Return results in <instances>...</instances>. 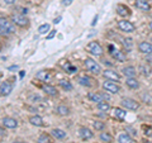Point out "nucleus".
<instances>
[{"label":"nucleus","instance_id":"nucleus-2","mask_svg":"<svg viewBox=\"0 0 152 143\" xmlns=\"http://www.w3.org/2000/svg\"><path fill=\"white\" fill-rule=\"evenodd\" d=\"M84 65H85V67H86V70L90 71L91 74H94V75H100L102 74V66L99 65L96 61L90 58V57L84 60Z\"/></svg>","mask_w":152,"mask_h":143},{"label":"nucleus","instance_id":"nucleus-12","mask_svg":"<svg viewBox=\"0 0 152 143\" xmlns=\"http://www.w3.org/2000/svg\"><path fill=\"white\" fill-rule=\"evenodd\" d=\"M103 76L105 77L107 80H110V81H117V82H119L121 81V75L117 72V71H113V70H105L103 71Z\"/></svg>","mask_w":152,"mask_h":143},{"label":"nucleus","instance_id":"nucleus-9","mask_svg":"<svg viewBox=\"0 0 152 143\" xmlns=\"http://www.w3.org/2000/svg\"><path fill=\"white\" fill-rule=\"evenodd\" d=\"M77 81L80 85H83V86H86V88H94L95 86V80L93 77H90L88 75H81L77 77Z\"/></svg>","mask_w":152,"mask_h":143},{"label":"nucleus","instance_id":"nucleus-10","mask_svg":"<svg viewBox=\"0 0 152 143\" xmlns=\"http://www.w3.org/2000/svg\"><path fill=\"white\" fill-rule=\"evenodd\" d=\"M36 79L42 81V82H50L52 80V75H51V71L48 70H41L36 74Z\"/></svg>","mask_w":152,"mask_h":143},{"label":"nucleus","instance_id":"nucleus-47","mask_svg":"<svg viewBox=\"0 0 152 143\" xmlns=\"http://www.w3.org/2000/svg\"><path fill=\"white\" fill-rule=\"evenodd\" d=\"M150 29H151V31H152V20H151V22H150Z\"/></svg>","mask_w":152,"mask_h":143},{"label":"nucleus","instance_id":"nucleus-35","mask_svg":"<svg viewBox=\"0 0 152 143\" xmlns=\"http://www.w3.org/2000/svg\"><path fill=\"white\" fill-rule=\"evenodd\" d=\"M140 70H141L142 75H145V76H148V75L151 74V69H150V67H146L145 65H141V66H140Z\"/></svg>","mask_w":152,"mask_h":143},{"label":"nucleus","instance_id":"nucleus-17","mask_svg":"<svg viewBox=\"0 0 152 143\" xmlns=\"http://www.w3.org/2000/svg\"><path fill=\"white\" fill-rule=\"evenodd\" d=\"M138 50L141 53L145 55H152V45L150 42H141L138 45Z\"/></svg>","mask_w":152,"mask_h":143},{"label":"nucleus","instance_id":"nucleus-33","mask_svg":"<svg viewBox=\"0 0 152 143\" xmlns=\"http://www.w3.org/2000/svg\"><path fill=\"white\" fill-rule=\"evenodd\" d=\"M122 45L124 46V48L129 51L132 48V39L131 38H122Z\"/></svg>","mask_w":152,"mask_h":143},{"label":"nucleus","instance_id":"nucleus-6","mask_svg":"<svg viewBox=\"0 0 152 143\" xmlns=\"http://www.w3.org/2000/svg\"><path fill=\"white\" fill-rule=\"evenodd\" d=\"M117 26H118V29L122 31L123 33H133L136 31V27L133 23H131L129 20H119L117 23Z\"/></svg>","mask_w":152,"mask_h":143},{"label":"nucleus","instance_id":"nucleus-28","mask_svg":"<svg viewBox=\"0 0 152 143\" xmlns=\"http://www.w3.org/2000/svg\"><path fill=\"white\" fill-rule=\"evenodd\" d=\"M126 84H127V86H128V88H129V89H133V90H136V89H138V88H140V82H138V81H137L134 77H127Z\"/></svg>","mask_w":152,"mask_h":143},{"label":"nucleus","instance_id":"nucleus-37","mask_svg":"<svg viewBox=\"0 0 152 143\" xmlns=\"http://www.w3.org/2000/svg\"><path fill=\"white\" fill-rule=\"evenodd\" d=\"M15 10H18L19 14H23V15H27L28 14V9L27 8H22V7H17Z\"/></svg>","mask_w":152,"mask_h":143},{"label":"nucleus","instance_id":"nucleus-7","mask_svg":"<svg viewBox=\"0 0 152 143\" xmlns=\"http://www.w3.org/2000/svg\"><path fill=\"white\" fill-rule=\"evenodd\" d=\"M103 89L105 90V91L110 93V94H118V93H121V86L117 82L110 81V80L104 81V82H103Z\"/></svg>","mask_w":152,"mask_h":143},{"label":"nucleus","instance_id":"nucleus-25","mask_svg":"<svg viewBox=\"0 0 152 143\" xmlns=\"http://www.w3.org/2000/svg\"><path fill=\"white\" fill-rule=\"evenodd\" d=\"M58 85H60V86L64 90H66V91H71V90L74 89L72 84H71L69 80H66V79H60V80H58Z\"/></svg>","mask_w":152,"mask_h":143},{"label":"nucleus","instance_id":"nucleus-18","mask_svg":"<svg viewBox=\"0 0 152 143\" xmlns=\"http://www.w3.org/2000/svg\"><path fill=\"white\" fill-rule=\"evenodd\" d=\"M28 122L34 127H43L45 125L43 119H42V117H39V115H31L28 118Z\"/></svg>","mask_w":152,"mask_h":143},{"label":"nucleus","instance_id":"nucleus-43","mask_svg":"<svg viewBox=\"0 0 152 143\" xmlns=\"http://www.w3.org/2000/svg\"><path fill=\"white\" fill-rule=\"evenodd\" d=\"M147 61H148V62H152V55H147Z\"/></svg>","mask_w":152,"mask_h":143},{"label":"nucleus","instance_id":"nucleus-31","mask_svg":"<svg viewBox=\"0 0 152 143\" xmlns=\"http://www.w3.org/2000/svg\"><path fill=\"white\" fill-rule=\"evenodd\" d=\"M98 110L99 112H104L107 113L108 110H110V104H109L108 101H102L98 104Z\"/></svg>","mask_w":152,"mask_h":143},{"label":"nucleus","instance_id":"nucleus-45","mask_svg":"<svg viewBox=\"0 0 152 143\" xmlns=\"http://www.w3.org/2000/svg\"><path fill=\"white\" fill-rule=\"evenodd\" d=\"M13 143H26L24 141H20V139H17V141H14Z\"/></svg>","mask_w":152,"mask_h":143},{"label":"nucleus","instance_id":"nucleus-8","mask_svg":"<svg viewBox=\"0 0 152 143\" xmlns=\"http://www.w3.org/2000/svg\"><path fill=\"white\" fill-rule=\"evenodd\" d=\"M121 105H122L123 108H124V109H128V110H137V109L140 108L138 101H136L134 99H129V98H124V99H122Z\"/></svg>","mask_w":152,"mask_h":143},{"label":"nucleus","instance_id":"nucleus-36","mask_svg":"<svg viewBox=\"0 0 152 143\" xmlns=\"http://www.w3.org/2000/svg\"><path fill=\"white\" fill-rule=\"evenodd\" d=\"M143 129H145V136H147V137H152V127H150V125H143Z\"/></svg>","mask_w":152,"mask_h":143},{"label":"nucleus","instance_id":"nucleus-38","mask_svg":"<svg viewBox=\"0 0 152 143\" xmlns=\"http://www.w3.org/2000/svg\"><path fill=\"white\" fill-rule=\"evenodd\" d=\"M100 94H102V96L104 99V101H109V100H110V96H109L107 93H100Z\"/></svg>","mask_w":152,"mask_h":143},{"label":"nucleus","instance_id":"nucleus-16","mask_svg":"<svg viewBox=\"0 0 152 143\" xmlns=\"http://www.w3.org/2000/svg\"><path fill=\"white\" fill-rule=\"evenodd\" d=\"M117 14H118V15H121V17H123V18L129 17L131 15V9L128 8L127 5L118 4V5H117Z\"/></svg>","mask_w":152,"mask_h":143},{"label":"nucleus","instance_id":"nucleus-30","mask_svg":"<svg viewBox=\"0 0 152 143\" xmlns=\"http://www.w3.org/2000/svg\"><path fill=\"white\" fill-rule=\"evenodd\" d=\"M62 65V63H61ZM62 69L65 70V72H67V74H75V72H77V69L75 67V66H72L70 62H66V65H62Z\"/></svg>","mask_w":152,"mask_h":143},{"label":"nucleus","instance_id":"nucleus-42","mask_svg":"<svg viewBox=\"0 0 152 143\" xmlns=\"http://www.w3.org/2000/svg\"><path fill=\"white\" fill-rule=\"evenodd\" d=\"M5 134H7V133H5V131H4L3 128H0V137H4Z\"/></svg>","mask_w":152,"mask_h":143},{"label":"nucleus","instance_id":"nucleus-32","mask_svg":"<svg viewBox=\"0 0 152 143\" xmlns=\"http://www.w3.org/2000/svg\"><path fill=\"white\" fill-rule=\"evenodd\" d=\"M50 31H51V26L48 23H45V24H42L38 28V33H39V34H46V33H48Z\"/></svg>","mask_w":152,"mask_h":143},{"label":"nucleus","instance_id":"nucleus-29","mask_svg":"<svg viewBox=\"0 0 152 143\" xmlns=\"http://www.w3.org/2000/svg\"><path fill=\"white\" fill-rule=\"evenodd\" d=\"M99 138H100V141L104 143H113V136L108 132H102Z\"/></svg>","mask_w":152,"mask_h":143},{"label":"nucleus","instance_id":"nucleus-13","mask_svg":"<svg viewBox=\"0 0 152 143\" xmlns=\"http://www.w3.org/2000/svg\"><path fill=\"white\" fill-rule=\"evenodd\" d=\"M79 136L81 139L84 141H89V139H91V138L94 137V133L89 129V128L86 127H80L79 128Z\"/></svg>","mask_w":152,"mask_h":143},{"label":"nucleus","instance_id":"nucleus-4","mask_svg":"<svg viewBox=\"0 0 152 143\" xmlns=\"http://www.w3.org/2000/svg\"><path fill=\"white\" fill-rule=\"evenodd\" d=\"M86 51L89 52L90 55H93L95 57H100L103 53H104V51H103V47L100 46V43L96 41H93V42H90V43L86 46Z\"/></svg>","mask_w":152,"mask_h":143},{"label":"nucleus","instance_id":"nucleus-19","mask_svg":"<svg viewBox=\"0 0 152 143\" xmlns=\"http://www.w3.org/2000/svg\"><path fill=\"white\" fill-rule=\"evenodd\" d=\"M122 74L126 76V77H134L137 74V70L133 67V66H126V67L122 69Z\"/></svg>","mask_w":152,"mask_h":143},{"label":"nucleus","instance_id":"nucleus-24","mask_svg":"<svg viewBox=\"0 0 152 143\" xmlns=\"http://www.w3.org/2000/svg\"><path fill=\"white\" fill-rule=\"evenodd\" d=\"M37 143H53V138H52L48 133H42V134L37 138Z\"/></svg>","mask_w":152,"mask_h":143},{"label":"nucleus","instance_id":"nucleus-46","mask_svg":"<svg viewBox=\"0 0 152 143\" xmlns=\"http://www.w3.org/2000/svg\"><path fill=\"white\" fill-rule=\"evenodd\" d=\"M18 69V66H10V67H9V70H17Z\"/></svg>","mask_w":152,"mask_h":143},{"label":"nucleus","instance_id":"nucleus-1","mask_svg":"<svg viewBox=\"0 0 152 143\" xmlns=\"http://www.w3.org/2000/svg\"><path fill=\"white\" fill-rule=\"evenodd\" d=\"M12 33H15L14 23L5 17H0V34L9 36V34H12Z\"/></svg>","mask_w":152,"mask_h":143},{"label":"nucleus","instance_id":"nucleus-48","mask_svg":"<svg viewBox=\"0 0 152 143\" xmlns=\"http://www.w3.org/2000/svg\"><path fill=\"white\" fill-rule=\"evenodd\" d=\"M151 41H152V39H151Z\"/></svg>","mask_w":152,"mask_h":143},{"label":"nucleus","instance_id":"nucleus-14","mask_svg":"<svg viewBox=\"0 0 152 143\" xmlns=\"http://www.w3.org/2000/svg\"><path fill=\"white\" fill-rule=\"evenodd\" d=\"M3 125L5 127V128H9V129H15V128L18 127V120L17 119H14L12 117H5V118H3Z\"/></svg>","mask_w":152,"mask_h":143},{"label":"nucleus","instance_id":"nucleus-5","mask_svg":"<svg viewBox=\"0 0 152 143\" xmlns=\"http://www.w3.org/2000/svg\"><path fill=\"white\" fill-rule=\"evenodd\" d=\"M108 50H109V55H110L115 61H118V62H124V61H126V58H127L126 55L123 53L122 51L118 50L114 45H109Z\"/></svg>","mask_w":152,"mask_h":143},{"label":"nucleus","instance_id":"nucleus-3","mask_svg":"<svg viewBox=\"0 0 152 143\" xmlns=\"http://www.w3.org/2000/svg\"><path fill=\"white\" fill-rule=\"evenodd\" d=\"M10 20L15 26L22 27V28L29 26V19H28L26 15H23V14H19V13H13L12 15H10Z\"/></svg>","mask_w":152,"mask_h":143},{"label":"nucleus","instance_id":"nucleus-23","mask_svg":"<svg viewBox=\"0 0 152 143\" xmlns=\"http://www.w3.org/2000/svg\"><path fill=\"white\" fill-rule=\"evenodd\" d=\"M56 113L58 114V115H61V117H67L70 114V108L64 105V104H61V105H58L56 108Z\"/></svg>","mask_w":152,"mask_h":143},{"label":"nucleus","instance_id":"nucleus-41","mask_svg":"<svg viewBox=\"0 0 152 143\" xmlns=\"http://www.w3.org/2000/svg\"><path fill=\"white\" fill-rule=\"evenodd\" d=\"M5 1V4H8V5H14V4L17 3V0H4Z\"/></svg>","mask_w":152,"mask_h":143},{"label":"nucleus","instance_id":"nucleus-39","mask_svg":"<svg viewBox=\"0 0 152 143\" xmlns=\"http://www.w3.org/2000/svg\"><path fill=\"white\" fill-rule=\"evenodd\" d=\"M74 0H62V5H65V7H69L71 3H72Z\"/></svg>","mask_w":152,"mask_h":143},{"label":"nucleus","instance_id":"nucleus-27","mask_svg":"<svg viewBox=\"0 0 152 143\" xmlns=\"http://www.w3.org/2000/svg\"><path fill=\"white\" fill-rule=\"evenodd\" d=\"M118 143H133V139L128 133H121L118 136Z\"/></svg>","mask_w":152,"mask_h":143},{"label":"nucleus","instance_id":"nucleus-44","mask_svg":"<svg viewBox=\"0 0 152 143\" xmlns=\"http://www.w3.org/2000/svg\"><path fill=\"white\" fill-rule=\"evenodd\" d=\"M60 20H61V17H58V18H56V19H55V20H53V22H55V24H57V23H60Z\"/></svg>","mask_w":152,"mask_h":143},{"label":"nucleus","instance_id":"nucleus-15","mask_svg":"<svg viewBox=\"0 0 152 143\" xmlns=\"http://www.w3.org/2000/svg\"><path fill=\"white\" fill-rule=\"evenodd\" d=\"M42 90H43L45 94H47L48 96H52V98L58 96V90H57L55 86L50 85V84H45L43 86H42Z\"/></svg>","mask_w":152,"mask_h":143},{"label":"nucleus","instance_id":"nucleus-34","mask_svg":"<svg viewBox=\"0 0 152 143\" xmlns=\"http://www.w3.org/2000/svg\"><path fill=\"white\" fill-rule=\"evenodd\" d=\"M93 127H94V129H96V131H103L104 128H105V124L100 120H95L93 123Z\"/></svg>","mask_w":152,"mask_h":143},{"label":"nucleus","instance_id":"nucleus-21","mask_svg":"<svg viewBox=\"0 0 152 143\" xmlns=\"http://www.w3.org/2000/svg\"><path fill=\"white\" fill-rule=\"evenodd\" d=\"M88 99L90 100V101L96 103V104L104 101V99H103V96H102L100 93H89V94H88Z\"/></svg>","mask_w":152,"mask_h":143},{"label":"nucleus","instance_id":"nucleus-22","mask_svg":"<svg viewBox=\"0 0 152 143\" xmlns=\"http://www.w3.org/2000/svg\"><path fill=\"white\" fill-rule=\"evenodd\" d=\"M136 7L138 8L140 10H142V12H148L151 9V5L148 4L147 0H137V1H136Z\"/></svg>","mask_w":152,"mask_h":143},{"label":"nucleus","instance_id":"nucleus-40","mask_svg":"<svg viewBox=\"0 0 152 143\" xmlns=\"http://www.w3.org/2000/svg\"><path fill=\"white\" fill-rule=\"evenodd\" d=\"M55 34H56V31H52V32H50V34L47 36L46 38H47V39H52V38L55 37Z\"/></svg>","mask_w":152,"mask_h":143},{"label":"nucleus","instance_id":"nucleus-26","mask_svg":"<svg viewBox=\"0 0 152 143\" xmlns=\"http://www.w3.org/2000/svg\"><path fill=\"white\" fill-rule=\"evenodd\" d=\"M52 136H53L56 139H64V138H66V132L60 129V128H55V129H52Z\"/></svg>","mask_w":152,"mask_h":143},{"label":"nucleus","instance_id":"nucleus-11","mask_svg":"<svg viewBox=\"0 0 152 143\" xmlns=\"http://www.w3.org/2000/svg\"><path fill=\"white\" fill-rule=\"evenodd\" d=\"M13 91V84L9 81H4L0 84V96H8Z\"/></svg>","mask_w":152,"mask_h":143},{"label":"nucleus","instance_id":"nucleus-20","mask_svg":"<svg viewBox=\"0 0 152 143\" xmlns=\"http://www.w3.org/2000/svg\"><path fill=\"white\" fill-rule=\"evenodd\" d=\"M126 114L127 113L123 110V109H121V108H114L113 112H112V115L115 118V119H118V120H124Z\"/></svg>","mask_w":152,"mask_h":143}]
</instances>
